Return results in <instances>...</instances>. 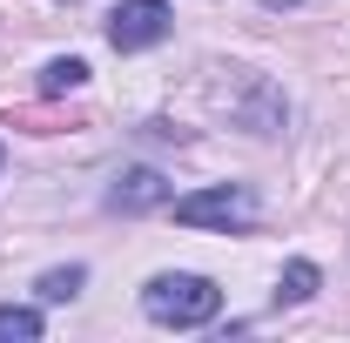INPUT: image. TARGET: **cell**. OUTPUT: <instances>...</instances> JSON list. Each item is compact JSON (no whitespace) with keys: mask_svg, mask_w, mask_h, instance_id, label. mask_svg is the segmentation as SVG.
<instances>
[{"mask_svg":"<svg viewBox=\"0 0 350 343\" xmlns=\"http://www.w3.org/2000/svg\"><path fill=\"white\" fill-rule=\"evenodd\" d=\"M169 0H122L115 14H108V41L122 47V54H135V47H155L162 34H169Z\"/></svg>","mask_w":350,"mask_h":343,"instance_id":"cell-3","label":"cell"},{"mask_svg":"<svg viewBox=\"0 0 350 343\" xmlns=\"http://www.w3.org/2000/svg\"><path fill=\"white\" fill-rule=\"evenodd\" d=\"M175 222H189V229H250V195L243 189H196V195H182L175 202Z\"/></svg>","mask_w":350,"mask_h":343,"instance_id":"cell-2","label":"cell"},{"mask_svg":"<svg viewBox=\"0 0 350 343\" xmlns=\"http://www.w3.org/2000/svg\"><path fill=\"white\" fill-rule=\"evenodd\" d=\"M276 297H290V303L317 297V262H290V269H283V290H276Z\"/></svg>","mask_w":350,"mask_h":343,"instance_id":"cell-8","label":"cell"},{"mask_svg":"<svg viewBox=\"0 0 350 343\" xmlns=\"http://www.w3.org/2000/svg\"><path fill=\"white\" fill-rule=\"evenodd\" d=\"M108 202H115V209H162V202H169V182H162V175L155 169H129L122 175V182H115V195H108Z\"/></svg>","mask_w":350,"mask_h":343,"instance_id":"cell-4","label":"cell"},{"mask_svg":"<svg viewBox=\"0 0 350 343\" xmlns=\"http://www.w3.org/2000/svg\"><path fill=\"white\" fill-rule=\"evenodd\" d=\"M262 7H297V0H262Z\"/></svg>","mask_w":350,"mask_h":343,"instance_id":"cell-9","label":"cell"},{"mask_svg":"<svg viewBox=\"0 0 350 343\" xmlns=\"http://www.w3.org/2000/svg\"><path fill=\"white\" fill-rule=\"evenodd\" d=\"M81 283H88V269H47V276L34 283V290H41L47 303H68L75 290H81Z\"/></svg>","mask_w":350,"mask_h":343,"instance_id":"cell-7","label":"cell"},{"mask_svg":"<svg viewBox=\"0 0 350 343\" xmlns=\"http://www.w3.org/2000/svg\"><path fill=\"white\" fill-rule=\"evenodd\" d=\"M34 337H41V316L21 310V303H7L0 310V343H34Z\"/></svg>","mask_w":350,"mask_h":343,"instance_id":"cell-6","label":"cell"},{"mask_svg":"<svg viewBox=\"0 0 350 343\" xmlns=\"http://www.w3.org/2000/svg\"><path fill=\"white\" fill-rule=\"evenodd\" d=\"M142 310H148L155 323H169V330H196V323H209L222 310V290L209 276H155V283L142 290Z\"/></svg>","mask_w":350,"mask_h":343,"instance_id":"cell-1","label":"cell"},{"mask_svg":"<svg viewBox=\"0 0 350 343\" xmlns=\"http://www.w3.org/2000/svg\"><path fill=\"white\" fill-rule=\"evenodd\" d=\"M81 81H88V61H75V54H68V61H47V68H41V94H75Z\"/></svg>","mask_w":350,"mask_h":343,"instance_id":"cell-5","label":"cell"}]
</instances>
